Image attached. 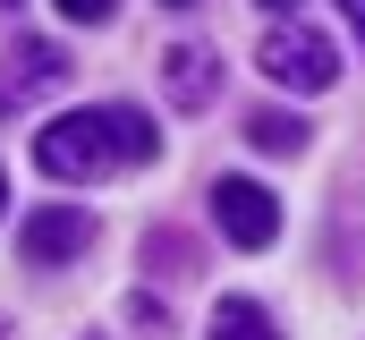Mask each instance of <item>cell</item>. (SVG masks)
Instances as JSON below:
<instances>
[{"mask_svg": "<svg viewBox=\"0 0 365 340\" xmlns=\"http://www.w3.org/2000/svg\"><path fill=\"white\" fill-rule=\"evenodd\" d=\"M162 154V128L136 102H102V111H68L51 128H34V170L43 179H102V170H136Z\"/></svg>", "mask_w": 365, "mask_h": 340, "instance_id": "1", "label": "cell"}, {"mask_svg": "<svg viewBox=\"0 0 365 340\" xmlns=\"http://www.w3.org/2000/svg\"><path fill=\"white\" fill-rule=\"evenodd\" d=\"M255 69L272 85H289V94H323V85L340 77V51H331L314 26H272V34L255 43Z\"/></svg>", "mask_w": 365, "mask_h": 340, "instance_id": "2", "label": "cell"}, {"mask_svg": "<svg viewBox=\"0 0 365 340\" xmlns=\"http://www.w3.org/2000/svg\"><path fill=\"white\" fill-rule=\"evenodd\" d=\"M68 51L60 43H43V34H17L9 51H0V119H17V111H34L43 94H60L68 85Z\"/></svg>", "mask_w": 365, "mask_h": 340, "instance_id": "3", "label": "cell"}, {"mask_svg": "<svg viewBox=\"0 0 365 340\" xmlns=\"http://www.w3.org/2000/svg\"><path fill=\"white\" fill-rule=\"evenodd\" d=\"M212 221L230 247H272L280 239V204L264 179H212Z\"/></svg>", "mask_w": 365, "mask_h": 340, "instance_id": "4", "label": "cell"}, {"mask_svg": "<svg viewBox=\"0 0 365 340\" xmlns=\"http://www.w3.org/2000/svg\"><path fill=\"white\" fill-rule=\"evenodd\" d=\"M93 239H102V221H93L86 204H43V213H26V230H17L26 264H77Z\"/></svg>", "mask_w": 365, "mask_h": 340, "instance_id": "5", "label": "cell"}, {"mask_svg": "<svg viewBox=\"0 0 365 340\" xmlns=\"http://www.w3.org/2000/svg\"><path fill=\"white\" fill-rule=\"evenodd\" d=\"M162 94H170L179 111H204V102L221 94V51H212V43H170V51H162Z\"/></svg>", "mask_w": 365, "mask_h": 340, "instance_id": "6", "label": "cell"}, {"mask_svg": "<svg viewBox=\"0 0 365 340\" xmlns=\"http://www.w3.org/2000/svg\"><path fill=\"white\" fill-rule=\"evenodd\" d=\"M247 145L255 154H306V119L297 111H255L247 119Z\"/></svg>", "mask_w": 365, "mask_h": 340, "instance_id": "7", "label": "cell"}, {"mask_svg": "<svg viewBox=\"0 0 365 340\" xmlns=\"http://www.w3.org/2000/svg\"><path fill=\"white\" fill-rule=\"evenodd\" d=\"M212 340H280V332H272V315L255 298H221L212 306Z\"/></svg>", "mask_w": 365, "mask_h": 340, "instance_id": "8", "label": "cell"}, {"mask_svg": "<svg viewBox=\"0 0 365 340\" xmlns=\"http://www.w3.org/2000/svg\"><path fill=\"white\" fill-rule=\"evenodd\" d=\"M145 255H153V272H162V281H195V239H187V230H153Z\"/></svg>", "mask_w": 365, "mask_h": 340, "instance_id": "9", "label": "cell"}, {"mask_svg": "<svg viewBox=\"0 0 365 340\" xmlns=\"http://www.w3.org/2000/svg\"><path fill=\"white\" fill-rule=\"evenodd\" d=\"M128 324H136V340H162V332H170V315H162L153 298H128Z\"/></svg>", "mask_w": 365, "mask_h": 340, "instance_id": "10", "label": "cell"}, {"mask_svg": "<svg viewBox=\"0 0 365 340\" xmlns=\"http://www.w3.org/2000/svg\"><path fill=\"white\" fill-rule=\"evenodd\" d=\"M51 9H60V17H77V26H102L119 0H51Z\"/></svg>", "mask_w": 365, "mask_h": 340, "instance_id": "11", "label": "cell"}, {"mask_svg": "<svg viewBox=\"0 0 365 340\" xmlns=\"http://www.w3.org/2000/svg\"><path fill=\"white\" fill-rule=\"evenodd\" d=\"M340 17H349V26H357V43H365V0H340Z\"/></svg>", "mask_w": 365, "mask_h": 340, "instance_id": "12", "label": "cell"}, {"mask_svg": "<svg viewBox=\"0 0 365 340\" xmlns=\"http://www.w3.org/2000/svg\"><path fill=\"white\" fill-rule=\"evenodd\" d=\"M0 213H9V179H0Z\"/></svg>", "mask_w": 365, "mask_h": 340, "instance_id": "13", "label": "cell"}, {"mask_svg": "<svg viewBox=\"0 0 365 340\" xmlns=\"http://www.w3.org/2000/svg\"><path fill=\"white\" fill-rule=\"evenodd\" d=\"M264 9H297V0H264Z\"/></svg>", "mask_w": 365, "mask_h": 340, "instance_id": "14", "label": "cell"}, {"mask_svg": "<svg viewBox=\"0 0 365 340\" xmlns=\"http://www.w3.org/2000/svg\"><path fill=\"white\" fill-rule=\"evenodd\" d=\"M0 340H9V315H0Z\"/></svg>", "mask_w": 365, "mask_h": 340, "instance_id": "15", "label": "cell"}, {"mask_svg": "<svg viewBox=\"0 0 365 340\" xmlns=\"http://www.w3.org/2000/svg\"><path fill=\"white\" fill-rule=\"evenodd\" d=\"M0 9H17V0H0Z\"/></svg>", "mask_w": 365, "mask_h": 340, "instance_id": "16", "label": "cell"}, {"mask_svg": "<svg viewBox=\"0 0 365 340\" xmlns=\"http://www.w3.org/2000/svg\"><path fill=\"white\" fill-rule=\"evenodd\" d=\"M170 9H187V0H170Z\"/></svg>", "mask_w": 365, "mask_h": 340, "instance_id": "17", "label": "cell"}]
</instances>
